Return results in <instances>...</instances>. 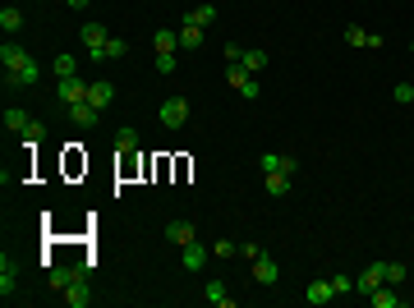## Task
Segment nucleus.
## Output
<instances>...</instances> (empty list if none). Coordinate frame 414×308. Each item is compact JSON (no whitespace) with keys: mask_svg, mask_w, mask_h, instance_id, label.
<instances>
[{"mask_svg":"<svg viewBox=\"0 0 414 308\" xmlns=\"http://www.w3.org/2000/svg\"><path fill=\"white\" fill-rule=\"evenodd\" d=\"M226 78H230V88L240 93V88H244V83H249V78H253V74H249V69H244V64H240V60H230V64H226Z\"/></svg>","mask_w":414,"mask_h":308,"instance_id":"nucleus-26","label":"nucleus"},{"mask_svg":"<svg viewBox=\"0 0 414 308\" xmlns=\"http://www.w3.org/2000/svg\"><path fill=\"white\" fill-rule=\"evenodd\" d=\"M37 78H42V64H37V60H28L23 69H19V74H10V78H5V83H10V88H32Z\"/></svg>","mask_w":414,"mask_h":308,"instance_id":"nucleus-15","label":"nucleus"},{"mask_svg":"<svg viewBox=\"0 0 414 308\" xmlns=\"http://www.w3.org/2000/svg\"><path fill=\"white\" fill-rule=\"evenodd\" d=\"M253 281H258V285H276V281H281V267L262 253V258H253Z\"/></svg>","mask_w":414,"mask_h":308,"instance_id":"nucleus-12","label":"nucleus"},{"mask_svg":"<svg viewBox=\"0 0 414 308\" xmlns=\"http://www.w3.org/2000/svg\"><path fill=\"white\" fill-rule=\"evenodd\" d=\"M240 64H244L249 74H262V69H267V51H258V47H244V56H240Z\"/></svg>","mask_w":414,"mask_h":308,"instance_id":"nucleus-21","label":"nucleus"},{"mask_svg":"<svg viewBox=\"0 0 414 308\" xmlns=\"http://www.w3.org/2000/svg\"><path fill=\"white\" fill-rule=\"evenodd\" d=\"M304 299L313 308H322V304H332V299H336V294H332V281H313V285H308L304 290Z\"/></svg>","mask_w":414,"mask_h":308,"instance_id":"nucleus-17","label":"nucleus"},{"mask_svg":"<svg viewBox=\"0 0 414 308\" xmlns=\"http://www.w3.org/2000/svg\"><path fill=\"white\" fill-rule=\"evenodd\" d=\"M166 239H170V244H194V239H198V226H194V221H170V226H166Z\"/></svg>","mask_w":414,"mask_h":308,"instance_id":"nucleus-10","label":"nucleus"},{"mask_svg":"<svg viewBox=\"0 0 414 308\" xmlns=\"http://www.w3.org/2000/svg\"><path fill=\"white\" fill-rule=\"evenodd\" d=\"M157 115H161L166 129H184V120H189V102H184V97H166V102L157 106Z\"/></svg>","mask_w":414,"mask_h":308,"instance_id":"nucleus-3","label":"nucleus"},{"mask_svg":"<svg viewBox=\"0 0 414 308\" xmlns=\"http://www.w3.org/2000/svg\"><path fill=\"white\" fill-rule=\"evenodd\" d=\"M391 97H396L400 106H414V88H410V83H396V88H391Z\"/></svg>","mask_w":414,"mask_h":308,"instance_id":"nucleus-32","label":"nucleus"},{"mask_svg":"<svg viewBox=\"0 0 414 308\" xmlns=\"http://www.w3.org/2000/svg\"><path fill=\"white\" fill-rule=\"evenodd\" d=\"M203 294H207V304H216V308H230V290L221 285V281H207V290H203Z\"/></svg>","mask_w":414,"mask_h":308,"instance_id":"nucleus-24","label":"nucleus"},{"mask_svg":"<svg viewBox=\"0 0 414 308\" xmlns=\"http://www.w3.org/2000/svg\"><path fill=\"white\" fill-rule=\"evenodd\" d=\"M14 281H19V272H14V262H10V253H5V258H0V294H5V299L14 294Z\"/></svg>","mask_w":414,"mask_h":308,"instance_id":"nucleus-20","label":"nucleus"},{"mask_svg":"<svg viewBox=\"0 0 414 308\" xmlns=\"http://www.w3.org/2000/svg\"><path fill=\"white\" fill-rule=\"evenodd\" d=\"M262 175H267V170H286V175H295V156H281V152H262Z\"/></svg>","mask_w":414,"mask_h":308,"instance_id":"nucleus-18","label":"nucleus"},{"mask_svg":"<svg viewBox=\"0 0 414 308\" xmlns=\"http://www.w3.org/2000/svg\"><path fill=\"white\" fill-rule=\"evenodd\" d=\"M65 304H69V308H88L92 304L88 272H83V267H74V276H69V285H65Z\"/></svg>","mask_w":414,"mask_h":308,"instance_id":"nucleus-2","label":"nucleus"},{"mask_svg":"<svg viewBox=\"0 0 414 308\" xmlns=\"http://www.w3.org/2000/svg\"><path fill=\"white\" fill-rule=\"evenodd\" d=\"M65 5H69V10H88L92 0H65Z\"/></svg>","mask_w":414,"mask_h":308,"instance_id":"nucleus-36","label":"nucleus"},{"mask_svg":"<svg viewBox=\"0 0 414 308\" xmlns=\"http://www.w3.org/2000/svg\"><path fill=\"white\" fill-rule=\"evenodd\" d=\"M65 110H69V120H74V124H78V129H92V124L102 120V110L92 106L88 97H83V102H74V106H65Z\"/></svg>","mask_w":414,"mask_h":308,"instance_id":"nucleus-8","label":"nucleus"},{"mask_svg":"<svg viewBox=\"0 0 414 308\" xmlns=\"http://www.w3.org/2000/svg\"><path fill=\"white\" fill-rule=\"evenodd\" d=\"M240 253V244H230V239H216L212 244V258H235Z\"/></svg>","mask_w":414,"mask_h":308,"instance_id":"nucleus-31","label":"nucleus"},{"mask_svg":"<svg viewBox=\"0 0 414 308\" xmlns=\"http://www.w3.org/2000/svg\"><path fill=\"white\" fill-rule=\"evenodd\" d=\"M410 51H414V37H410Z\"/></svg>","mask_w":414,"mask_h":308,"instance_id":"nucleus-37","label":"nucleus"},{"mask_svg":"<svg viewBox=\"0 0 414 308\" xmlns=\"http://www.w3.org/2000/svg\"><path fill=\"white\" fill-rule=\"evenodd\" d=\"M207 262H212V253H207V248H203L198 239H194V244H184V248H180V267H184V272H203Z\"/></svg>","mask_w":414,"mask_h":308,"instance_id":"nucleus-7","label":"nucleus"},{"mask_svg":"<svg viewBox=\"0 0 414 308\" xmlns=\"http://www.w3.org/2000/svg\"><path fill=\"white\" fill-rule=\"evenodd\" d=\"M129 56V42L124 37H111L106 47H102V56H97V64H106V60H124Z\"/></svg>","mask_w":414,"mask_h":308,"instance_id":"nucleus-19","label":"nucleus"},{"mask_svg":"<svg viewBox=\"0 0 414 308\" xmlns=\"http://www.w3.org/2000/svg\"><path fill=\"white\" fill-rule=\"evenodd\" d=\"M115 147H120V152H134V147H138V129H134V124H124L120 134H115Z\"/></svg>","mask_w":414,"mask_h":308,"instance_id":"nucleus-29","label":"nucleus"},{"mask_svg":"<svg viewBox=\"0 0 414 308\" xmlns=\"http://www.w3.org/2000/svg\"><path fill=\"white\" fill-rule=\"evenodd\" d=\"M88 102H92L97 110H106L111 102H115V88H111L106 78H97V83H88Z\"/></svg>","mask_w":414,"mask_h":308,"instance_id":"nucleus-14","label":"nucleus"},{"mask_svg":"<svg viewBox=\"0 0 414 308\" xmlns=\"http://www.w3.org/2000/svg\"><path fill=\"white\" fill-rule=\"evenodd\" d=\"M69 276H74V267H56V272L46 276V285H51V290H65V285H69Z\"/></svg>","mask_w":414,"mask_h":308,"instance_id":"nucleus-30","label":"nucleus"},{"mask_svg":"<svg viewBox=\"0 0 414 308\" xmlns=\"http://www.w3.org/2000/svg\"><path fill=\"white\" fill-rule=\"evenodd\" d=\"M290 185H295V175H286V170H267V193H272V198H286Z\"/></svg>","mask_w":414,"mask_h":308,"instance_id":"nucleus-16","label":"nucleus"},{"mask_svg":"<svg viewBox=\"0 0 414 308\" xmlns=\"http://www.w3.org/2000/svg\"><path fill=\"white\" fill-rule=\"evenodd\" d=\"M175 32H180V47H184V51H198V47H203V23H194L189 14H184V23H180Z\"/></svg>","mask_w":414,"mask_h":308,"instance_id":"nucleus-11","label":"nucleus"},{"mask_svg":"<svg viewBox=\"0 0 414 308\" xmlns=\"http://www.w3.org/2000/svg\"><path fill=\"white\" fill-rule=\"evenodd\" d=\"M152 47H157V51H175V47H180V32H170V28H157Z\"/></svg>","mask_w":414,"mask_h":308,"instance_id":"nucleus-28","label":"nucleus"},{"mask_svg":"<svg viewBox=\"0 0 414 308\" xmlns=\"http://www.w3.org/2000/svg\"><path fill=\"white\" fill-rule=\"evenodd\" d=\"M157 69L161 74H175V51H157Z\"/></svg>","mask_w":414,"mask_h":308,"instance_id":"nucleus-34","label":"nucleus"},{"mask_svg":"<svg viewBox=\"0 0 414 308\" xmlns=\"http://www.w3.org/2000/svg\"><path fill=\"white\" fill-rule=\"evenodd\" d=\"M368 304H373V308H400V304H405V299H400V294H391V290H382V285H378V290L368 294Z\"/></svg>","mask_w":414,"mask_h":308,"instance_id":"nucleus-23","label":"nucleus"},{"mask_svg":"<svg viewBox=\"0 0 414 308\" xmlns=\"http://www.w3.org/2000/svg\"><path fill=\"white\" fill-rule=\"evenodd\" d=\"M78 37H83V47H88V60H97V56H102V47L111 42V32L102 28V23H83V32H78Z\"/></svg>","mask_w":414,"mask_h":308,"instance_id":"nucleus-5","label":"nucleus"},{"mask_svg":"<svg viewBox=\"0 0 414 308\" xmlns=\"http://www.w3.org/2000/svg\"><path fill=\"white\" fill-rule=\"evenodd\" d=\"M56 97H60L65 106H74V102H83V97H88V83H83V78H60V88H56Z\"/></svg>","mask_w":414,"mask_h":308,"instance_id":"nucleus-9","label":"nucleus"},{"mask_svg":"<svg viewBox=\"0 0 414 308\" xmlns=\"http://www.w3.org/2000/svg\"><path fill=\"white\" fill-rule=\"evenodd\" d=\"M378 285H387V262H368L364 272L354 276V290H359V294H373Z\"/></svg>","mask_w":414,"mask_h":308,"instance_id":"nucleus-4","label":"nucleus"},{"mask_svg":"<svg viewBox=\"0 0 414 308\" xmlns=\"http://www.w3.org/2000/svg\"><path fill=\"white\" fill-rule=\"evenodd\" d=\"M405 281V262H387V285H400Z\"/></svg>","mask_w":414,"mask_h":308,"instance_id":"nucleus-35","label":"nucleus"},{"mask_svg":"<svg viewBox=\"0 0 414 308\" xmlns=\"http://www.w3.org/2000/svg\"><path fill=\"white\" fill-rule=\"evenodd\" d=\"M189 19H194V23H203V28H212V23H216V5H212V0H203V5H194V10H189Z\"/></svg>","mask_w":414,"mask_h":308,"instance_id":"nucleus-22","label":"nucleus"},{"mask_svg":"<svg viewBox=\"0 0 414 308\" xmlns=\"http://www.w3.org/2000/svg\"><path fill=\"white\" fill-rule=\"evenodd\" d=\"M5 129H10V134H23V143H28V147H37V143L46 139V129H42V124L32 120L28 110H14V106L5 110Z\"/></svg>","mask_w":414,"mask_h":308,"instance_id":"nucleus-1","label":"nucleus"},{"mask_svg":"<svg viewBox=\"0 0 414 308\" xmlns=\"http://www.w3.org/2000/svg\"><path fill=\"white\" fill-rule=\"evenodd\" d=\"M51 69H56V78H74L78 74V60L65 51V56H56V64H51Z\"/></svg>","mask_w":414,"mask_h":308,"instance_id":"nucleus-27","label":"nucleus"},{"mask_svg":"<svg viewBox=\"0 0 414 308\" xmlns=\"http://www.w3.org/2000/svg\"><path fill=\"white\" fill-rule=\"evenodd\" d=\"M0 28L10 32V37H14V32H19V28H23V14H19L14 5H5V10H0Z\"/></svg>","mask_w":414,"mask_h":308,"instance_id":"nucleus-25","label":"nucleus"},{"mask_svg":"<svg viewBox=\"0 0 414 308\" xmlns=\"http://www.w3.org/2000/svg\"><path fill=\"white\" fill-rule=\"evenodd\" d=\"M327 281H332V294H350V290H354V281L341 276V272H336V276H327Z\"/></svg>","mask_w":414,"mask_h":308,"instance_id":"nucleus-33","label":"nucleus"},{"mask_svg":"<svg viewBox=\"0 0 414 308\" xmlns=\"http://www.w3.org/2000/svg\"><path fill=\"white\" fill-rule=\"evenodd\" d=\"M32 56L23 47H19V42H5V47H0V64H5V78L10 74H19V69H23V64H28Z\"/></svg>","mask_w":414,"mask_h":308,"instance_id":"nucleus-6","label":"nucleus"},{"mask_svg":"<svg viewBox=\"0 0 414 308\" xmlns=\"http://www.w3.org/2000/svg\"><path fill=\"white\" fill-rule=\"evenodd\" d=\"M345 42H350V47H368V51H382V37H378V32H364V28H359V23H350V28H345Z\"/></svg>","mask_w":414,"mask_h":308,"instance_id":"nucleus-13","label":"nucleus"}]
</instances>
